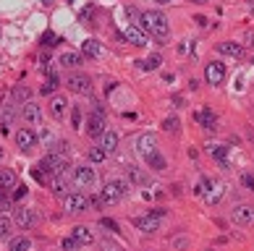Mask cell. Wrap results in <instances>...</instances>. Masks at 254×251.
<instances>
[{
	"mask_svg": "<svg viewBox=\"0 0 254 251\" xmlns=\"http://www.w3.org/2000/svg\"><path fill=\"white\" fill-rule=\"evenodd\" d=\"M139 24H142V29L149 37H155L157 42L171 40V26H168V18L160 13V11H144L142 16H139Z\"/></svg>",
	"mask_w": 254,
	"mask_h": 251,
	"instance_id": "6da1fadb",
	"label": "cell"
},
{
	"mask_svg": "<svg viewBox=\"0 0 254 251\" xmlns=\"http://www.w3.org/2000/svg\"><path fill=\"white\" fill-rule=\"evenodd\" d=\"M126 194H128V181L116 178V181H108L105 189L100 191V201L102 204H118L121 199L126 197Z\"/></svg>",
	"mask_w": 254,
	"mask_h": 251,
	"instance_id": "7a4b0ae2",
	"label": "cell"
},
{
	"mask_svg": "<svg viewBox=\"0 0 254 251\" xmlns=\"http://www.w3.org/2000/svg\"><path fill=\"white\" fill-rule=\"evenodd\" d=\"M71 181L76 189H92L97 181V175H95V167H89V165H79V167H73L71 170Z\"/></svg>",
	"mask_w": 254,
	"mask_h": 251,
	"instance_id": "3957f363",
	"label": "cell"
},
{
	"mask_svg": "<svg viewBox=\"0 0 254 251\" xmlns=\"http://www.w3.org/2000/svg\"><path fill=\"white\" fill-rule=\"evenodd\" d=\"M63 209L71 212V215L89 209V197H87L84 191H68V194L63 197Z\"/></svg>",
	"mask_w": 254,
	"mask_h": 251,
	"instance_id": "277c9868",
	"label": "cell"
},
{
	"mask_svg": "<svg viewBox=\"0 0 254 251\" xmlns=\"http://www.w3.org/2000/svg\"><path fill=\"white\" fill-rule=\"evenodd\" d=\"M40 167H42V173L48 175V173H61V170H68L71 167V162L65 160V154H61V152H50L45 160L40 162Z\"/></svg>",
	"mask_w": 254,
	"mask_h": 251,
	"instance_id": "5b68a950",
	"label": "cell"
},
{
	"mask_svg": "<svg viewBox=\"0 0 254 251\" xmlns=\"http://www.w3.org/2000/svg\"><path fill=\"white\" fill-rule=\"evenodd\" d=\"M136 154L142 157V160H149L152 154H157V136L155 134L136 136Z\"/></svg>",
	"mask_w": 254,
	"mask_h": 251,
	"instance_id": "8992f818",
	"label": "cell"
},
{
	"mask_svg": "<svg viewBox=\"0 0 254 251\" xmlns=\"http://www.w3.org/2000/svg\"><path fill=\"white\" fill-rule=\"evenodd\" d=\"M65 87L71 92H76V95H89L92 92V79L87 73H71L68 79H65Z\"/></svg>",
	"mask_w": 254,
	"mask_h": 251,
	"instance_id": "52a82bcc",
	"label": "cell"
},
{
	"mask_svg": "<svg viewBox=\"0 0 254 251\" xmlns=\"http://www.w3.org/2000/svg\"><path fill=\"white\" fill-rule=\"evenodd\" d=\"M231 220L236 225H254V207L252 204H236L231 209Z\"/></svg>",
	"mask_w": 254,
	"mask_h": 251,
	"instance_id": "ba28073f",
	"label": "cell"
},
{
	"mask_svg": "<svg viewBox=\"0 0 254 251\" xmlns=\"http://www.w3.org/2000/svg\"><path fill=\"white\" fill-rule=\"evenodd\" d=\"M204 79H207V84H212V87H218V84H223V79H225V66L220 60H210L204 66Z\"/></svg>",
	"mask_w": 254,
	"mask_h": 251,
	"instance_id": "9c48e42d",
	"label": "cell"
},
{
	"mask_svg": "<svg viewBox=\"0 0 254 251\" xmlns=\"http://www.w3.org/2000/svg\"><path fill=\"white\" fill-rule=\"evenodd\" d=\"M37 220H40V217H37V212H34L32 207H21V209H16V212H13V225H18L21 230L32 228Z\"/></svg>",
	"mask_w": 254,
	"mask_h": 251,
	"instance_id": "30bf717a",
	"label": "cell"
},
{
	"mask_svg": "<svg viewBox=\"0 0 254 251\" xmlns=\"http://www.w3.org/2000/svg\"><path fill=\"white\" fill-rule=\"evenodd\" d=\"M21 120L24 123H29V126H37L42 120V110H40V105H37V102H24L21 105Z\"/></svg>",
	"mask_w": 254,
	"mask_h": 251,
	"instance_id": "8fae6325",
	"label": "cell"
},
{
	"mask_svg": "<svg viewBox=\"0 0 254 251\" xmlns=\"http://www.w3.org/2000/svg\"><path fill=\"white\" fill-rule=\"evenodd\" d=\"M124 40L131 42L134 48H144V45H147V32H142V29H139V26H134V24H128L126 29H124Z\"/></svg>",
	"mask_w": 254,
	"mask_h": 251,
	"instance_id": "7c38bea8",
	"label": "cell"
},
{
	"mask_svg": "<svg viewBox=\"0 0 254 251\" xmlns=\"http://www.w3.org/2000/svg\"><path fill=\"white\" fill-rule=\"evenodd\" d=\"M87 134L89 136H102L105 134V115H102L100 110L87 118Z\"/></svg>",
	"mask_w": 254,
	"mask_h": 251,
	"instance_id": "4fadbf2b",
	"label": "cell"
},
{
	"mask_svg": "<svg viewBox=\"0 0 254 251\" xmlns=\"http://www.w3.org/2000/svg\"><path fill=\"white\" fill-rule=\"evenodd\" d=\"M73 181H71V167H68V170H61V173H55V178H53V191L55 194H63V197H65V194H68V186H71Z\"/></svg>",
	"mask_w": 254,
	"mask_h": 251,
	"instance_id": "5bb4252c",
	"label": "cell"
},
{
	"mask_svg": "<svg viewBox=\"0 0 254 251\" xmlns=\"http://www.w3.org/2000/svg\"><path fill=\"white\" fill-rule=\"evenodd\" d=\"M204 186L210 189V191H204L207 204H218V201L223 199V194H225V186H223V183H218V181H204Z\"/></svg>",
	"mask_w": 254,
	"mask_h": 251,
	"instance_id": "9a60e30c",
	"label": "cell"
},
{
	"mask_svg": "<svg viewBox=\"0 0 254 251\" xmlns=\"http://www.w3.org/2000/svg\"><path fill=\"white\" fill-rule=\"evenodd\" d=\"M81 55L84 58H102L105 48H102V42H97V40H84L81 42Z\"/></svg>",
	"mask_w": 254,
	"mask_h": 251,
	"instance_id": "2e32d148",
	"label": "cell"
},
{
	"mask_svg": "<svg viewBox=\"0 0 254 251\" xmlns=\"http://www.w3.org/2000/svg\"><path fill=\"white\" fill-rule=\"evenodd\" d=\"M136 228L144 230V233H155V230H160V217H155L152 212H147L144 217H136Z\"/></svg>",
	"mask_w": 254,
	"mask_h": 251,
	"instance_id": "e0dca14e",
	"label": "cell"
},
{
	"mask_svg": "<svg viewBox=\"0 0 254 251\" xmlns=\"http://www.w3.org/2000/svg\"><path fill=\"white\" fill-rule=\"evenodd\" d=\"M16 144H18V150L29 152L32 147L37 144V136H34V131H29V128H21V131H16Z\"/></svg>",
	"mask_w": 254,
	"mask_h": 251,
	"instance_id": "ac0fdd59",
	"label": "cell"
},
{
	"mask_svg": "<svg viewBox=\"0 0 254 251\" xmlns=\"http://www.w3.org/2000/svg\"><path fill=\"white\" fill-rule=\"evenodd\" d=\"M118 142H121V139H118L116 131H105V134L100 136V150L105 152V154H110V152L118 150Z\"/></svg>",
	"mask_w": 254,
	"mask_h": 251,
	"instance_id": "d6986e66",
	"label": "cell"
},
{
	"mask_svg": "<svg viewBox=\"0 0 254 251\" xmlns=\"http://www.w3.org/2000/svg\"><path fill=\"white\" fill-rule=\"evenodd\" d=\"M71 238L76 241L79 246H89L92 241H95V236H92V230L87 225H76V228H73V233H71Z\"/></svg>",
	"mask_w": 254,
	"mask_h": 251,
	"instance_id": "ffe728a7",
	"label": "cell"
},
{
	"mask_svg": "<svg viewBox=\"0 0 254 251\" xmlns=\"http://www.w3.org/2000/svg\"><path fill=\"white\" fill-rule=\"evenodd\" d=\"M65 110H68V100H65L63 95H53V100H50V113H53L55 118H63Z\"/></svg>",
	"mask_w": 254,
	"mask_h": 251,
	"instance_id": "44dd1931",
	"label": "cell"
},
{
	"mask_svg": "<svg viewBox=\"0 0 254 251\" xmlns=\"http://www.w3.org/2000/svg\"><path fill=\"white\" fill-rule=\"evenodd\" d=\"M58 63H61L63 68H76V66H81V63H84V58H81L79 52H63L61 58H58Z\"/></svg>",
	"mask_w": 254,
	"mask_h": 251,
	"instance_id": "7402d4cb",
	"label": "cell"
},
{
	"mask_svg": "<svg viewBox=\"0 0 254 251\" xmlns=\"http://www.w3.org/2000/svg\"><path fill=\"white\" fill-rule=\"evenodd\" d=\"M13 118H16V102H5V105H0V123L8 126V123H13Z\"/></svg>",
	"mask_w": 254,
	"mask_h": 251,
	"instance_id": "603a6c76",
	"label": "cell"
},
{
	"mask_svg": "<svg viewBox=\"0 0 254 251\" xmlns=\"http://www.w3.org/2000/svg\"><path fill=\"white\" fill-rule=\"evenodd\" d=\"M218 50L223 55H231V58H241V55H244V48H241L239 42H220Z\"/></svg>",
	"mask_w": 254,
	"mask_h": 251,
	"instance_id": "cb8c5ba5",
	"label": "cell"
},
{
	"mask_svg": "<svg viewBox=\"0 0 254 251\" xmlns=\"http://www.w3.org/2000/svg\"><path fill=\"white\" fill-rule=\"evenodd\" d=\"M0 189H16V173L8 167H0Z\"/></svg>",
	"mask_w": 254,
	"mask_h": 251,
	"instance_id": "d4e9b609",
	"label": "cell"
},
{
	"mask_svg": "<svg viewBox=\"0 0 254 251\" xmlns=\"http://www.w3.org/2000/svg\"><path fill=\"white\" fill-rule=\"evenodd\" d=\"M207 152H210L215 160H218L220 165H228V150L225 147H220V144H212V147H207Z\"/></svg>",
	"mask_w": 254,
	"mask_h": 251,
	"instance_id": "484cf974",
	"label": "cell"
},
{
	"mask_svg": "<svg viewBox=\"0 0 254 251\" xmlns=\"http://www.w3.org/2000/svg\"><path fill=\"white\" fill-rule=\"evenodd\" d=\"M196 120H199L202 123V128H210V131H215V123H218V120H215V113H210V110H202L199 115H196Z\"/></svg>",
	"mask_w": 254,
	"mask_h": 251,
	"instance_id": "4316f807",
	"label": "cell"
},
{
	"mask_svg": "<svg viewBox=\"0 0 254 251\" xmlns=\"http://www.w3.org/2000/svg\"><path fill=\"white\" fill-rule=\"evenodd\" d=\"M160 63H163V58H160V55H149V58L139 60V68H142V71H157Z\"/></svg>",
	"mask_w": 254,
	"mask_h": 251,
	"instance_id": "83f0119b",
	"label": "cell"
},
{
	"mask_svg": "<svg viewBox=\"0 0 254 251\" xmlns=\"http://www.w3.org/2000/svg\"><path fill=\"white\" fill-rule=\"evenodd\" d=\"M32 249V238H26V236H18L11 241V251H29Z\"/></svg>",
	"mask_w": 254,
	"mask_h": 251,
	"instance_id": "f1b7e54d",
	"label": "cell"
},
{
	"mask_svg": "<svg viewBox=\"0 0 254 251\" xmlns=\"http://www.w3.org/2000/svg\"><path fill=\"white\" fill-rule=\"evenodd\" d=\"M11 95H13V100H16V102H21V105H24V102H29L32 92L26 89V87H21V84H18V87H13V92H11Z\"/></svg>",
	"mask_w": 254,
	"mask_h": 251,
	"instance_id": "f546056e",
	"label": "cell"
},
{
	"mask_svg": "<svg viewBox=\"0 0 254 251\" xmlns=\"http://www.w3.org/2000/svg\"><path fill=\"white\" fill-rule=\"evenodd\" d=\"M144 162H147V167H152V170H165V165H168V162H165V157L160 154V152L152 154V157H149V160H144Z\"/></svg>",
	"mask_w": 254,
	"mask_h": 251,
	"instance_id": "4dcf8cb0",
	"label": "cell"
},
{
	"mask_svg": "<svg viewBox=\"0 0 254 251\" xmlns=\"http://www.w3.org/2000/svg\"><path fill=\"white\" fill-rule=\"evenodd\" d=\"M11 228H13V220L8 217V215H3V212H0V238L11 236Z\"/></svg>",
	"mask_w": 254,
	"mask_h": 251,
	"instance_id": "1f68e13d",
	"label": "cell"
},
{
	"mask_svg": "<svg viewBox=\"0 0 254 251\" xmlns=\"http://www.w3.org/2000/svg\"><path fill=\"white\" fill-rule=\"evenodd\" d=\"M126 170H128V178L134 183H144V173L142 170H136V167H131V165H126Z\"/></svg>",
	"mask_w": 254,
	"mask_h": 251,
	"instance_id": "d6a6232c",
	"label": "cell"
},
{
	"mask_svg": "<svg viewBox=\"0 0 254 251\" xmlns=\"http://www.w3.org/2000/svg\"><path fill=\"white\" fill-rule=\"evenodd\" d=\"M105 157H108V154L102 152L100 147H92V150H89V160H92V162H105Z\"/></svg>",
	"mask_w": 254,
	"mask_h": 251,
	"instance_id": "836d02e7",
	"label": "cell"
},
{
	"mask_svg": "<svg viewBox=\"0 0 254 251\" xmlns=\"http://www.w3.org/2000/svg\"><path fill=\"white\" fill-rule=\"evenodd\" d=\"M55 87H58V79H55V76H50L48 81L42 84V95H50V92H55Z\"/></svg>",
	"mask_w": 254,
	"mask_h": 251,
	"instance_id": "e575fe53",
	"label": "cell"
},
{
	"mask_svg": "<svg viewBox=\"0 0 254 251\" xmlns=\"http://www.w3.org/2000/svg\"><path fill=\"white\" fill-rule=\"evenodd\" d=\"M163 128H165V131H171V134H176L178 131V118H165L163 120Z\"/></svg>",
	"mask_w": 254,
	"mask_h": 251,
	"instance_id": "d590c367",
	"label": "cell"
},
{
	"mask_svg": "<svg viewBox=\"0 0 254 251\" xmlns=\"http://www.w3.org/2000/svg\"><path fill=\"white\" fill-rule=\"evenodd\" d=\"M241 183H244V189L254 191V173H244V175H241Z\"/></svg>",
	"mask_w": 254,
	"mask_h": 251,
	"instance_id": "8d00e7d4",
	"label": "cell"
},
{
	"mask_svg": "<svg viewBox=\"0 0 254 251\" xmlns=\"http://www.w3.org/2000/svg\"><path fill=\"white\" fill-rule=\"evenodd\" d=\"M73 128L81 131V107L79 105H73Z\"/></svg>",
	"mask_w": 254,
	"mask_h": 251,
	"instance_id": "74e56055",
	"label": "cell"
},
{
	"mask_svg": "<svg viewBox=\"0 0 254 251\" xmlns=\"http://www.w3.org/2000/svg\"><path fill=\"white\" fill-rule=\"evenodd\" d=\"M26 194H29V191H26V186H16V189H13V199L21 201V199H26Z\"/></svg>",
	"mask_w": 254,
	"mask_h": 251,
	"instance_id": "f35d334b",
	"label": "cell"
},
{
	"mask_svg": "<svg viewBox=\"0 0 254 251\" xmlns=\"http://www.w3.org/2000/svg\"><path fill=\"white\" fill-rule=\"evenodd\" d=\"M76 246H79V244H76L73 238H63V244H61L63 251H76Z\"/></svg>",
	"mask_w": 254,
	"mask_h": 251,
	"instance_id": "ab89813d",
	"label": "cell"
},
{
	"mask_svg": "<svg viewBox=\"0 0 254 251\" xmlns=\"http://www.w3.org/2000/svg\"><path fill=\"white\" fill-rule=\"evenodd\" d=\"M139 16H142V13H139L136 8H131V5L126 8V18H131V21H134V26L139 24Z\"/></svg>",
	"mask_w": 254,
	"mask_h": 251,
	"instance_id": "60d3db41",
	"label": "cell"
},
{
	"mask_svg": "<svg viewBox=\"0 0 254 251\" xmlns=\"http://www.w3.org/2000/svg\"><path fill=\"white\" fill-rule=\"evenodd\" d=\"M100 222H102V228H110V230H118V225H116V222H113V220H105V217H102Z\"/></svg>",
	"mask_w": 254,
	"mask_h": 251,
	"instance_id": "b9f144b4",
	"label": "cell"
},
{
	"mask_svg": "<svg viewBox=\"0 0 254 251\" xmlns=\"http://www.w3.org/2000/svg\"><path fill=\"white\" fill-rule=\"evenodd\" d=\"M3 209H8V199L0 197V212H3Z\"/></svg>",
	"mask_w": 254,
	"mask_h": 251,
	"instance_id": "7bdbcfd3",
	"label": "cell"
},
{
	"mask_svg": "<svg viewBox=\"0 0 254 251\" xmlns=\"http://www.w3.org/2000/svg\"><path fill=\"white\" fill-rule=\"evenodd\" d=\"M155 3H160V5H165V3H171V0H155Z\"/></svg>",
	"mask_w": 254,
	"mask_h": 251,
	"instance_id": "ee69618b",
	"label": "cell"
},
{
	"mask_svg": "<svg viewBox=\"0 0 254 251\" xmlns=\"http://www.w3.org/2000/svg\"><path fill=\"white\" fill-rule=\"evenodd\" d=\"M3 157H5V152H3V147H0V162H3Z\"/></svg>",
	"mask_w": 254,
	"mask_h": 251,
	"instance_id": "f6af8a7d",
	"label": "cell"
},
{
	"mask_svg": "<svg viewBox=\"0 0 254 251\" xmlns=\"http://www.w3.org/2000/svg\"><path fill=\"white\" fill-rule=\"evenodd\" d=\"M45 3H50V0H45Z\"/></svg>",
	"mask_w": 254,
	"mask_h": 251,
	"instance_id": "bcb514c9",
	"label": "cell"
}]
</instances>
